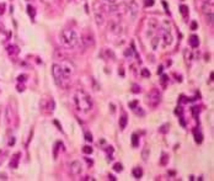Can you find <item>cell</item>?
I'll list each match as a JSON object with an SVG mask.
<instances>
[{
    "instance_id": "cell-38",
    "label": "cell",
    "mask_w": 214,
    "mask_h": 181,
    "mask_svg": "<svg viewBox=\"0 0 214 181\" xmlns=\"http://www.w3.org/2000/svg\"><path fill=\"white\" fill-rule=\"evenodd\" d=\"M140 91V87L138 85H133V93H139Z\"/></svg>"
},
{
    "instance_id": "cell-39",
    "label": "cell",
    "mask_w": 214,
    "mask_h": 181,
    "mask_svg": "<svg viewBox=\"0 0 214 181\" xmlns=\"http://www.w3.org/2000/svg\"><path fill=\"white\" fill-rule=\"evenodd\" d=\"M17 80L19 81H25L26 80V75H19L17 76Z\"/></svg>"
},
{
    "instance_id": "cell-14",
    "label": "cell",
    "mask_w": 214,
    "mask_h": 181,
    "mask_svg": "<svg viewBox=\"0 0 214 181\" xmlns=\"http://www.w3.org/2000/svg\"><path fill=\"white\" fill-rule=\"evenodd\" d=\"M20 157H21V154H20V153H16V154H14V155H13V158H11V160H10V168L16 169V168L19 166Z\"/></svg>"
},
{
    "instance_id": "cell-21",
    "label": "cell",
    "mask_w": 214,
    "mask_h": 181,
    "mask_svg": "<svg viewBox=\"0 0 214 181\" xmlns=\"http://www.w3.org/2000/svg\"><path fill=\"white\" fill-rule=\"evenodd\" d=\"M132 146H133L134 148H137V147L139 146V137H138L136 133L132 135Z\"/></svg>"
},
{
    "instance_id": "cell-41",
    "label": "cell",
    "mask_w": 214,
    "mask_h": 181,
    "mask_svg": "<svg viewBox=\"0 0 214 181\" xmlns=\"http://www.w3.org/2000/svg\"><path fill=\"white\" fill-rule=\"evenodd\" d=\"M191 28H192V30H196V28H197V24H196V22H192V24H191Z\"/></svg>"
},
{
    "instance_id": "cell-17",
    "label": "cell",
    "mask_w": 214,
    "mask_h": 181,
    "mask_svg": "<svg viewBox=\"0 0 214 181\" xmlns=\"http://www.w3.org/2000/svg\"><path fill=\"white\" fill-rule=\"evenodd\" d=\"M8 53H9L10 56H16V54L19 53V47L15 46V44H11V46L8 47Z\"/></svg>"
},
{
    "instance_id": "cell-15",
    "label": "cell",
    "mask_w": 214,
    "mask_h": 181,
    "mask_svg": "<svg viewBox=\"0 0 214 181\" xmlns=\"http://www.w3.org/2000/svg\"><path fill=\"white\" fill-rule=\"evenodd\" d=\"M188 42H190V46H191L192 48H197V47H198V44H199V38H198V36L192 35V36L190 37Z\"/></svg>"
},
{
    "instance_id": "cell-35",
    "label": "cell",
    "mask_w": 214,
    "mask_h": 181,
    "mask_svg": "<svg viewBox=\"0 0 214 181\" xmlns=\"http://www.w3.org/2000/svg\"><path fill=\"white\" fill-rule=\"evenodd\" d=\"M137 105H138V101H132V102H129V104H128V106H129L131 109H136L137 107Z\"/></svg>"
},
{
    "instance_id": "cell-16",
    "label": "cell",
    "mask_w": 214,
    "mask_h": 181,
    "mask_svg": "<svg viewBox=\"0 0 214 181\" xmlns=\"http://www.w3.org/2000/svg\"><path fill=\"white\" fill-rule=\"evenodd\" d=\"M150 44H151L153 51H158L159 44H160V36H154L151 38V41H150Z\"/></svg>"
},
{
    "instance_id": "cell-11",
    "label": "cell",
    "mask_w": 214,
    "mask_h": 181,
    "mask_svg": "<svg viewBox=\"0 0 214 181\" xmlns=\"http://www.w3.org/2000/svg\"><path fill=\"white\" fill-rule=\"evenodd\" d=\"M128 13H129V15H131L132 21H134L136 17H137V14H138V5L136 4V2L129 3V6H128Z\"/></svg>"
},
{
    "instance_id": "cell-25",
    "label": "cell",
    "mask_w": 214,
    "mask_h": 181,
    "mask_svg": "<svg viewBox=\"0 0 214 181\" xmlns=\"http://www.w3.org/2000/svg\"><path fill=\"white\" fill-rule=\"evenodd\" d=\"M159 132L162 133V134L167 133V132H169V124H162V126L159 128Z\"/></svg>"
},
{
    "instance_id": "cell-13",
    "label": "cell",
    "mask_w": 214,
    "mask_h": 181,
    "mask_svg": "<svg viewBox=\"0 0 214 181\" xmlns=\"http://www.w3.org/2000/svg\"><path fill=\"white\" fill-rule=\"evenodd\" d=\"M95 20H96V24L99 25V26H102L103 24H105V20H106V17H105V14L100 10H97V11H95Z\"/></svg>"
},
{
    "instance_id": "cell-10",
    "label": "cell",
    "mask_w": 214,
    "mask_h": 181,
    "mask_svg": "<svg viewBox=\"0 0 214 181\" xmlns=\"http://www.w3.org/2000/svg\"><path fill=\"white\" fill-rule=\"evenodd\" d=\"M159 28V22L155 20V19H149L148 21V31H147V35L148 36H153V33Z\"/></svg>"
},
{
    "instance_id": "cell-42",
    "label": "cell",
    "mask_w": 214,
    "mask_h": 181,
    "mask_svg": "<svg viewBox=\"0 0 214 181\" xmlns=\"http://www.w3.org/2000/svg\"><path fill=\"white\" fill-rule=\"evenodd\" d=\"M166 80H169V79H167V76H166V75H162V78H161V83L164 84Z\"/></svg>"
},
{
    "instance_id": "cell-30",
    "label": "cell",
    "mask_w": 214,
    "mask_h": 181,
    "mask_svg": "<svg viewBox=\"0 0 214 181\" xmlns=\"http://www.w3.org/2000/svg\"><path fill=\"white\" fill-rule=\"evenodd\" d=\"M11 120L13 118H10V107H8V110H6V123L10 124L11 123Z\"/></svg>"
},
{
    "instance_id": "cell-43",
    "label": "cell",
    "mask_w": 214,
    "mask_h": 181,
    "mask_svg": "<svg viewBox=\"0 0 214 181\" xmlns=\"http://www.w3.org/2000/svg\"><path fill=\"white\" fill-rule=\"evenodd\" d=\"M4 8H5L4 4H3V5H0V14H3V13H4Z\"/></svg>"
},
{
    "instance_id": "cell-22",
    "label": "cell",
    "mask_w": 214,
    "mask_h": 181,
    "mask_svg": "<svg viewBox=\"0 0 214 181\" xmlns=\"http://www.w3.org/2000/svg\"><path fill=\"white\" fill-rule=\"evenodd\" d=\"M193 134H194V139H196V142H197V143H202V141H203L202 134H201L199 132H197V129H194Z\"/></svg>"
},
{
    "instance_id": "cell-34",
    "label": "cell",
    "mask_w": 214,
    "mask_h": 181,
    "mask_svg": "<svg viewBox=\"0 0 214 181\" xmlns=\"http://www.w3.org/2000/svg\"><path fill=\"white\" fill-rule=\"evenodd\" d=\"M142 75L145 76V78H149L150 76V72L148 69H142Z\"/></svg>"
},
{
    "instance_id": "cell-45",
    "label": "cell",
    "mask_w": 214,
    "mask_h": 181,
    "mask_svg": "<svg viewBox=\"0 0 214 181\" xmlns=\"http://www.w3.org/2000/svg\"><path fill=\"white\" fill-rule=\"evenodd\" d=\"M108 179H111V180H113V181L116 180V177H114V176H112V175H110V176H108Z\"/></svg>"
},
{
    "instance_id": "cell-6",
    "label": "cell",
    "mask_w": 214,
    "mask_h": 181,
    "mask_svg": "<svg viewBox=\"0 0 214 181\" xmlns=\"http://www.w3.org/2000/svg\"><path fill=\"white\" fill-rule=\"evenodd\" d=\"M82 42L85 47H92L95 44V37L91 31H84L82 33Z\"/></svg>"
},
{
    "instance_id": "cell-20",
    "label": "cell",
    "mask_w": 214,
    "mask_h": 181,
    "mask_svg": "<svg viewBox=\"0 0 214 181\" xmlns=\"http://www.w3.org/2000/svg\"><path fill=\"white\" fill-rule=\"evenodd\" d=\"M127 122H128V118H127L125 115H123V116L119 118V127H121V129H124V128L127 127Z\"/></svg>"
},
{
    "instance_id": "cell-3",
    "label": "cell",
    "mask_w": 214,
    "mask_h": 181,
    "mask_svg": "<svg viewBox=\"0 0 214 181\" xmlns=\"http://www.w3.org/2000/svg\"><path fill=\"white\" fill-rule=\"evenodd\" d=\"M52 75H53L54 81H56V84L58 86L67 87V85L69 83V78H67L64 75V73H63V70H62V68H60V65L58 63H54L52 65Z\"/></svg>"
},
{
    "instance_id": "cell-18",
    "label": "cell",
    "mask_w": 214,
    "mask_h": 181,
    "mask_svg": "<svg viewBox=\"0 0 214 181\" xmlns=\"http://www.w3.org/2000/svg\"><path fill=\"white\" fill-rule=\"evenodd\" d=\"M149 155H150V149H149V147H144L143 150H142V158H143V160L147 161V160L149 159Z\"/></svg>"
},
{
    "instance_id": "cell-36",
    "label": "cell",
    "mask_w": 214,
    "mask_h": 181,
    "mask_svg": "<svg viewBox=\"0 0 214 181\" xmlns=\"http://www.w3.org/2000/svg\"><path fill=\"white\" fill-rule=\"evenodd\" d=\"M155 0H145V6H153Z\"/></svg>"
},
{
    "instance_id": "cell-23",
    "label": "cell",
    "mask_w": 214,
    "mask_h": 181,
    "mask_svg": "<svg viewBox=\"0 0 214 181\" xmlns=\"http://www.w3.org/2000/svg\"><path fill=\"white\" fill-rule=\"evenodd\" d=\"M183 56H185L186 62H191V59H192V53H191V51L185 50V51H183Z\"/></svg>"
},
{
    "instance_id": "cell-28",
    "label": "cell",
    "mask_w": 214,
    "mask_h": 181,
    "mask_svg": "<svg viewBox=\"0 0 214 181\" xmlns=\"http://www.w3.org/2000/svg\"><path fill=\"white\" fill-rule=\"evenodd\" d=\"M82 152H84L85 154H91V153H92V148L89 147V146H85V147L82 148Z\"/></svg>"
},
{
    "instance_id": "cell-7",
    "label": "cell",
    "mask_w": 214,
    "mask_h": 181,
    "mask_svg": "<svg viewBox=\"0 0 214 181\" xmlns=\"http://www.w3.org/2000/svg\"><path fill=\"white\" fill-rule=\"evenodd\" d=\"M108 30H110V32H112L113 35L119 36V35L123 32V26L121 25V22H119V21L113 20V21H111V22H110V25H108Z\"/></svg>"
},
{
    "instance_id": "cell-40",
    "label": "cell",
    "mask_w": 214,
    "mask_h": 181,
    "mask_svg": "<svg viewBox=\"0 0 214 181\" xmlns=\"http://www.w3.org/2000/svg\"><path fill=\"white\" fill-rule=\"evenodd\" d=\"M107 4H117V0H103Z\"/></svg>"
},
{
    "instance_id": "cell-29",
    "label": "cell",
    "mask_w": 214,
    "mask_h": 181,
    "mask_svg": "<svg viewBox=\"0 0 214 181\" xmlns=\"http://www.w3.org/2000/svg\"><path fill=\"white\" fill-rule=\"evenodd\" d=\"M207 24H209L210 26L213 25V13H209L207 15Z\"/></svg>"
},
{
    "instance_id": "cell-44",
    "label": "cell",
    "mask_w": 214,
    "mask_h": 181,
    "mask_svg": "<svg viewBox=\"0 0 214 181\" xmlns=\"http://www.w3.org/2000/svg\"><path fill=\"white\" fill-rule=\"evenodd\" d=\"M162 73V67H159V69H158V74H161Z\"/></svg>"
},
{
    "instance_id": "cell-26",
    "label": "cell",
    "mask_w": 214,
    "mask_h": 181,
    "mask_svg": "<svg viewBox=\"0 0 214 181\" xmlns=\"http://www.w3.org/2000/svg\"><path fill=\"white\" fill-rule=\"evenodd\" d=\"M167 160H169V155L164 153V154H162V158H161V161H160V164H161V165H166Z\"/></svg>"
},
{
    "instance_id": "cell-31",
    "label": "cell",
    "mask_w": 214,
    "mask_h": 181,
    "mask_svg": "<svg viewBox=\"0 0 214 181\" xmlns=\"http://www.w3.org/2000/svg\"><path fill=\"white\" fill-rule=\"evenodd\" d=\"M27 11H28V14L32 16V19H33V17H34V9H33L31 5H28V6H27Z\"/></svg>"
},
{
    "instance_id": "cell-19",
    "label": "cell",
    "mask_w": 214,
    "mask_h": 181,
    "mask_svg": "<svg viewBox=\"0 0 214 181\" xmlns=\"http://www.w3.org/2000/svg\"><path fill=\"white\" fill-rule=\"evenodd\" d=\"M132 174H133V176L136 179H140L143 176V170H142V168H134L133 171H132Z\"/></svg>"
},
{
    "instance_id": "cell-46",
    "label": "cell",
    "mask_w": 214,
    "mask_h": 181,
    "mask_svg": "<svg viewBox=\"0 0 214 181\" xmlns=\"http://www.w3.org/2000/svg\"><path fill=\"white\" fill-rule=\"evenodd\" d=\"M125 2H128V3H132V2H134V0H125Z\"/></svg>"
},
{
    "instance_id": "cell-37",
    "label": "cell",
    "mask_w": 214,
    "mask_h": 181,
    "mask_svg": "<svg viewBox=\"0 0 214 181\" xmlns=\"http://www.w3.org/2000/svg\"><path fill=\"white\" fill-rule=\"evenodd\" d=\"M14 144H15V138H14V137H11V138L9 139V142H8V146H9V147H11V146H14Z\"/></svg>"
},
{
    "instance_id": "cell-24",
    "label": "cell",
    "mask_w": 214,
    "mask_h": 181,
    "mask_svg": "<svg viewBox=\"0 0 214 181\" xmlns=\"http://www.w3.org/2000/svg\"><path fill=\"white\" fill-rule=\"evenodd\" d=\"M180 13L183 15V16H187L188 15V8L186 5H181L180 6Z\"/></svg>"
},
{
    "instance_id": "cell-12",
    "label": "cell",
    "mask_w": 214,
    "mask_h": 181,
    "mask_svg": "<svg viewBox=\"0 0 214 181\" xmlns=\"http://www.w3.org/2000/svg\"><path fill=\"white\" fill-rule=\"evenodd\" d=\"M100 57H101L102 59H105V61H110V59H113V58H114V54H113V52L110 51L108 48H103V50L101 51V53H100Z\"/></svg>"
},
{
    "instance_id": "cell-32",
    "label": "cell",
    "mask_w": 214,
    "mask_h": 181,
    "mask_svg": "<svg viewBox=\"0 0 214 181\" xmlns=\"http://www.w3.org/2000/svg\"><path fill=\"white\" fill-rule=\"evenodd\" d=\"M134 111H136V113H137L138 116H144V111H143L140 107H138V106H137V107L134 109Z\"/></svg>"
},
{
    "instance_id": "cell-1",
    "label": "cell",
    "mask_w": 214,
    "mask_h": 181,
    "mask_svg": "<svg viewBox=\"0 0 214 181\" xmlns=\"http://www.w3.org/2000/svg\"><path fill=\"white\" fill-rule=\"evenodd\" d=\"M73 102L75 109L80 112L86 115L92 110V100L90 98V95L82 89H79L74 93L73 95Z\"/></svg>"
},
{
    "instance_id": "cell-33",
    "label": "cell",
    "mask_w": 214,
    "mask_h": 181,
    "mask_svg": "<svg viewBox=\"0 0 214 181\" xmlns=\"http://www.w3.org/2000/svg\"><path fill=\"white\" fill-rule=\"evenodd\" d=\"M85 139H86L88 142H92V135H91V133H89V132L85 133Z\"/></svg>"
},
{
    "instance_id": "cell-4",
    "label": "cell",
    "mask_w": 214,
    "mask_h": 181,
    "mask_svg": "<svg viewBox=\"0 0 214 181\" xmlns=\"http://www.w3.org/2000/svg\"><path fill=\"white\" fill-rule=\"evenodd\" d=\"M147 104L151 107V109H155L159 104H160V93H159V90L158 89H153L148 94L147 96Z\"/></svg>"
},
{
    "instance_id": "cell-5",
    "label": "cell",
    "mask_w": 214,
    "mask_h": 181,
    "mask_svg": "<svg viewBox=\"0 0 214 181\" xmlns=\"http://www.w3.org/2000/svg\"><path fill=\"white\" fill-rule=\"evenodd\" d=\"M59 65H60V68H62V70H63V73H64V75H65L67 78H70V76L74 74V72H75L74 64H73L71 62H69V61L63 59V61H60Z\"/></svg>"
},
{
    "instance_id": "cell-27",
    "label": "cell",
    "mask_w": 214,
    "mask_h": 181,
    "mask_svg": "<svg viewBox=\"0 0 214 181\" xmlns=\"http://www.w3.org/2000/svg\"><path fill=\"white\" fill-rule=\"evenodd\" d=\"M122 169H123V168H122V164H119V163H116V164L113 165V170L117 171V172H121Z\"/></svg>"
},
{
    "instance_id": "cell-9",
    "label": "cell",
    "mask_w": 214,
    "mask_h": 181,
    "mask_svg": "<svg viewBox=\"0 0 214 181\" xmlns=\"http://www.w3.org/2000/svg\"><path fill=\"white\" fill-rule=\"evenodd\" d=\"M69 171L71 175H79L81 171H82V165L79 160H74L70 163L69 165Z\"/></svg>"
},
{
    "instance_id": "cell-8",
    "label": "cell",
    "mask_w": 214,
    "mask_h": 181,
    "mask_svg": "<svg viewBox=\"0 0 214 181\" xmlns=\"http://www.w3.org/2000/svg\"><path fill=\"white\" fill-rule=\"evenodd\" d=\"M160 42H162V46L164 47H169V46L172 44V36H171L170 31L162 30V33L160 36Z\"/></svg>"
},
{
    "instance_id": "cell-2",
    "label": "cell",
    "mask_w": 214,
    "mask_h": 181,
    "mask_svg": "<svg viewBox=\"0 0 214 181\" xmlns=\"http://www.w3.org/2000/svg\"><path fill=\"white\" fill-rule=\"evenodd\" d=\"M59 39H60V43L65 48H75L78 47V44L80 42V38H79V35L71 30V28H65L60 32L59 35Z\"/></svg>"
}]
</instances>
